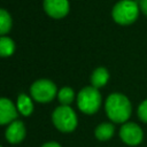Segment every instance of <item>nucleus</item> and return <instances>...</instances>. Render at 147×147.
Instances as JSON below:
<instances>
[{
	"mask_svg": "<svg viewBox=\"0 0 147 147\" xmlns=\"http://www.w3.org/2000/svg\"><path fill=\"white\" fill-rule=\"evenodd\" d=\"M105 109L108 118L114 123H126L131 116V102L121 93H111L108 95Z\"/></svg>",
	"mask_w": 147,
	"mask_h": 147,
	"instance_id": "f257e3e1",
	"label": "nucleus"
},
{
	"mask_svg": "<svg viewBox=\"0 0 147 147\" xmlns=\"http://www.w3.org/2000/svg\"><path fill=\"white\" fill-rule=\"evenodd\" d=\"M139 9V3L137 1L121 0L114 6L111 15L116 23L121 25H129L137 21Z\"/></svg>",
	"mask_w": 147,
	"mask_h": 147,
	"instance_id": "f03ea898",
	"label": "nucleus"
},
{
	"mask_svg": "<svg viewBox=\"0 0 147 147\" xmlns=\"http://www.w3.org/2000/svg\"><path fill=\"white\" fill-rule=\"evenodd\" d=\"M77 105L79 110L86 115L96 113L101 106V94L99 90L92 85L80 90L77 95Z\"/></svg>",
	"mask_w": 147,
	"mask_h": 147,
	"instance_id": "7ed1b4c3",
	"label": "nucleus"
},
{
	"mask_svg": "<svg viewBox=\"0 0 147 147\" xmlns=\"http://www.w3.org/2000/svg\"><path fill=\"white\" fill-rule=\"evenodd\" d=\"M54 126L61 132H71L77 126V116L70 106H59L52 114Z\"/></svg>",
	"mask_w": 147,
	"mask_h": 147,
	"instance_id": "20e7f679",
	"label": "nucleus"
},
{
	"mask_svg": "<svg viewBox=\"0 0 147 147\" xmlns=\"http://www.w3.org/2000/svg\"><path fill=\"white\" fill-rule=\"evenodd\" d=\"M30 93H31V96L36 101L45 103V102L52 101L55 98L57 93V88H56V85L52 80L39 79V80H36L31 85Z\"/></svg>",
	"mask_w": 147,
	"mask_h": 147,
	"instance_id": "39448f33",
	"label": "nucleus"
},
{
	"mask_svg": "<svg viewBox=\"0 0 147 147\" xmlns=\"http://www.w3.org/2000/svg\"><path fill=\"white\" fill-rule=\"evenodd\" d=\"M119 137L124 144L129 146H137L141 142L144 134L141 127L138 124L133 122H126L119 129Z\"/></svg>",
	"mask_w": 147,
	"mask_h": 147,
	"instance_id": "423d86ee",
	"label": "nucleus"
},
{
	"mask_svg": "<svg viewBox=\"0 0 147 147\" xmlns=\"http://www.w3.org/2000/svg\"><path fill=\"white\" fill-rule=\"evenodd\" d=\"M44 10L53 18H62L69 13L68 0H44Z\"/></svg>",
	"mask_w": 147,
	"mask_h": 147,
	"instance_id": "0eeeda50",
	"label": "nucleus"
},
{
	"mask_svg": "<svg viewBox=\"0 0 147 147\" xmlns=\"http://www.w3.org/2000/svg\"><path fill=\"white\" fill-rule=\"evenodd\" d=\"M17 115H18L17 107H15L10 100L2 98L0 100V124L1 125L10 124L11 122L16 121Z\"/></svg>",
	"mask_w": 147,
	"mask_h": 147,
	"instance_id": "6e6552de",
	"label": "nucleus"
},
{
	"mask_svg": "<svg viewBox=\"0 0 147 147\" xmlns=\"http://www.w3.org/2000/svg\"><path fill=\"white\" fill-rule=\"evenodd\" d=\"M25 126L23 124L22 121H14L10 124H8L7 129H6V139L8 142L15 145V144H20L24 138H25Z\"/></svg>",
	"mask_w": 147,
	"mask_h": 147,
	"instance_id": "1a4fd4ad",
	"label": "nucleus"
},
{
	"mask_svg": "<svg viewBox=\"0 0 147 147\" xmlns=\"http://www.w3.org/2000/svg\"><path fill=\"white\" fill-rule=\"evenodd\" d=\"M108 79H109V72L103 67L96 68L91 75V84L93 87H95L98 90L103 87L107 84Z\"/></svg>",
	"mask_w": 147,
	"mask_h": 147,
	"instance_id": "9d476101",
	"label": "nucleus"
},
{
	"mask_svg": "<svg viewBox=\"0 0 147 147\" xmlns=\"http://www.w3.org/2000/svg\"><path fill=\"white\" fill-rule=\"evenodd\" d=\"M114 133H115V126L111 123H108V122L99 124L95 127V131H94V134H95L96 139L100 140V141H106V140L110 139L114 136Z\"/></svg>",
	"mask_w": 147,
	"mask_h": 147,
	"instance_id": "9b49d317",
	"label": "nucleus"
},
{
	"mask_svg": "<svg viewBox=\"0 0 147 147\" xmlns=\"http://www.w3.org/2000/svg\"><path fill=\"white\" fill-rule=\"evenodd\" d=\"M16 107L18 109V113H21L23 116H30L33 111V103L31 99L24 93H21L17 96Z\"/></svg>",
	"mask_w": 147,
	"mask_h": 147,
	"instance_id": "f8f14e48",
	"label": "nucleus"
},
{
	"mask_svg": "<svg viewBox=\"0 0 147 147\" xmlns=\"http://www.w3.org/2000/svg\"><path fill=\"white\" fill-rule=\"evenodd\" d=\"M15 51V44L14 41L6 36H1L0 38V55L6 57L14 53Z\"/></svg>",
	"mask_w": 147,
	"mask_h": 147,
	"instance_id": "ddd939ff",
	"label": "nucleus"
},
{
	"mask_svg": "<svg viewBox=\"0 0 147 147\" xmlns=\"http://www.w3.org/2000/svg\"><path fill=\"white\" fill-rule=\"evenodd\" d=\"M57 99L62 106H69L75 99V92L71 87L64 86L57 92Z\"/></svg>",
	"mask_w": 147,
	"mask_h": 147,
	"instance_id": "4468645a",
	"label": "nucleus"
},
{
	"mask_svg": "<svg viewBox=\"0 0 147 147\" xmlns=\"http://www.w3.org/2000/svg\"><path fill=\"white\" fill-rule=\"evenodd\" d=\"M11 29V17L5 9H0V33L5 36Z\"/></svg>",
	"mask_w": 147,
	"mask_h": 147,
	"instance_id": "2eb2a0df",
	"label": "nucleus"
},
{
	"mask_svg": "<svg viewBox=\"0 0 147 147\" xmlns=\"http://www.w3.org/2000/svg\"><path fill=\"white\" fill-rule=\"evenodd\" d=\"M138 116L142 122L147 123V100L142 101L139 105V107H138Z\"/></svg>",
	"mask_w": 147,
	"mask_h": 147,
	"instance_id": "dca6fc26",
	"label": "nucleus"
},
{
	"mask_svg": "<svg viewBox=\"0 0 147 147\" xmlns=\"http://www.w3.org/2000/svg\"><path fill=\"white\" fill-rule=\"evenodd\" d=\"M139 8L147 16V0H139Z\"/></svg>",
	"mask_w": 147,
	"mask_h": 147,
	"instance_id": "f3484780",
	"label": "nucleus"
},
{
	"mask_svg": "<svg viewBox=\"0 0 147 147\" xmlns=\"http://www.w3.org/2000/svg\"><path fill=\"white\" fill-rule=\"evenodd\" d=\"M41 147H61L57 142H55V141H49V142H46V144H44Z\"/></svg>",
	"mask_w": 147,
	"mask_h": 147,
	"instance_id": "a211bd4d",
	"label": "nucleus"
}]
</instances>
